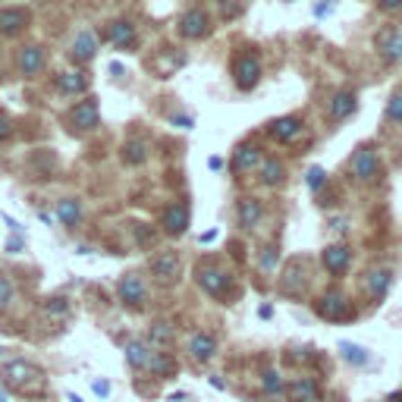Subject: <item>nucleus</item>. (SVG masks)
I'll use <instances>...</instances> for the list:
<instances>
[{"label":"nucleus","mask_w":402,"mask_h":402,"mask_svg":"<svg viewBox=\"0 0 402 402\" xmlns=\"http://www.w3.org/2000/svg\"><path fill=\"white\" fill-rule=\"evenodd\" d=\"M0 402H10V390L7 387H0Z\"/></svg>","instance_id":"nucleus-50"},{"label":"nucleus","mask_w":402,"mask_h":402,"mask_svg":"<svg viewBox=\"0 0 402 402\" xmlns=\"http://www.w3.org/2000/svg\"><path fill=\"white\" fill-rule=\"evenodd\" d=\"M3 223H7V226H10V230H13V236H22V226H19V223H16V220H13V217H7V214H3Z\"/></svg>","instance_id":"nucleus-46"},{"label":"nucleus","mask_w":402,"mask_h":402,"mask_svg":"<svg viewBox=\"0 0 402 402\" xmlns=\"http://www.w3.org/2000/svg\"><path fill=\"white\" fill-rule=\"evenodd\" d=\"M3 248H7V255H19L22 248H26V239H22V236H13V239H7V246H3Z\"/></svg>","instance_id":"nucleus-40"},{"label":"nucleus","mask_w":402,"mask_h":402,"mask_svg":"<svg viewBox=\"0 0 402 402\" xmlns=\"http://www.w3.org/2000/svg\"><path fill=\"white\" fill-rule=\"evenodd\" d=\"M110 44L113 48H120V51H129V48H136V26L132 22H113L110 26Z\"/></svg>","instance_id":"nucleus-24"},{"label":"nucleus","mask_w":402,"mask_h":402,"mask_svg":"<svg viewBox=\"0 0 402 402\" xmlns=\"http://www.w3.org/2000/svg\"><path fill=\"white\" fill-rule=\"evenodd\" d=\"M10 136H13V123H10V116L0 113V142H7Z\"/></svg>","instance_id":"nucleus-43"},{"label":"nucleus","mask_w":402,"mask_h":402,"mask_svg":"<svg viewBox=\"0 0 402 402\" xmlns=\"http://www.w3.org/2000/svg\"><path fill=\"white\" fill-rule=\"evenodd\" d=\"M355 110H358V98H355L352 91H336L334 101H330V120H334V123H342V120H349Z\"/></svg>","instance_id":"nucleus-19"},{"label":"nucleus","mask_w":402,"mask_h":402,"mask_svg":"<svg viewBox=\"0 0 402 402\" xmlns=\"http://www.w3.org/2000/svg\"><path fill=\"white\" fill-rule=\"evenodd\" d=\"M116 295H120L123 305L142 308L145 299H148V286H145V280L138 277V273H126V277H120V283H116Z\"/></svg>","instance_id":"nucleus-8"},{"label":"nucleus","mask_w":402,"mask_h":402,"mask_svg":"<svg viewBox=\"0 0 402 402\" xmlns=\"http://www.w3.org/2000/svg\"><path fill=\"white\" fill-rule=\"evenodd\" d=\"M148 358H151V346L145 340H129V342H126V361H129L136 371L148 368Z\"/></svg>","instance_id":"nucleus-27"},{"label":"nucleus","mask_w":402,"mask_h":402,"mask_svg":"<svg viewBox=\"0 0 402 402\" xmlns=\"http://www.w3.org/2000/svg\"><path fill=\"white\" fill-rule=\"evenodd\" d=\"M299 261H293V264L286 267V273H283V280H280V289L286 295H299L302 289H305V273L299 271Z\"/></svg>","instance_id":"nucleus-28"},{"label":"nucleus","mask_w":402,"mask_h":402,"mask_svg":"<svg viewBox=\"0 0 402 402\" xmlns=\"http://www.w3.org/2000/svg\"><path fill=\"white\" fill-rule=\"evenodd\" d=\"M164 232L167 236H183L189 230V205H170L164 211Z\"/></svg>","instance_id":"nucleus-17"},{"label":"nucleus","mask_w":402,"mask_h":402,"mask_svg":"<svg viewBox=\"0 0 402 402\" xmlns=\"http://www.w3.org/2000/svg\"><path fill=\"white\" fill-rule=\"evenodd\" d=\"M42 63H44V51L42 48H22V54H19V69H22V75H35L38 69H42Z\"/></svg>","instance_id":"nucleus-30"},{"label":"nucleus","mask_w":402,"mask_h":402,"mask_svg":"<svg viewBox=\"0 0 402 402\" xmlns=\"http://www.w3.org/2000/svg\"><path fill=\"white\" fill-rule=\"evenodd\" d=\"M277 261H280V252L273 246H267L264 252H261L258 264H261V271H264V273H271V271H277Z\"/></svg>","instance_id":"nucleus-37"},{"label":"nucleus","mask_w":402,"mask_h":402,"mask_svg":"<svg viewBox=\"0 0 402 402\" xmlns=\"http://www.w3.org/2000/svg\"><path fill=\"white\" fill-rule=\"evenodd\" d=\"M261 387H264L267 396H280V393H286V383H283V377H280V371L267 368L264 377H261Z\"/></svg>","instance_id":"nucleus-34"},{"label":"nucleus","mask_w":402,"mask_h":402,"mask_svg":"<svg viewBox=\"0 0 402 402\" xmlns=\"http://www.w3.org/2000/svg\"><path fill=\"white\" fill-rule=\"evenodd\" d=\"M57 220H60L63 226H75L82 220V205H79L75 198H63L60 205H57Z\"/></svg>","instance_id":"nucleus-29"},{"label":"nucleus","mask_w":402,"mask_h":402,"mask_svg":"<svg viewBox=\"0 0 402 402\" xmlns=\"http://www.w3.org/2000/svg\"><path fill=\"white\" fill-rule=\"evenodd\" d=\"M330 230H334V232H346L349 230V220L346 217H334V220H330Z\"/></svg>","instance_id":"nucleus-44"},{"label":"nucleus","mask_w":402,"mask_h":402,"mask_svg":"<svg viewBox=\"0 0 402 402\" xmlns=\"http://www.w3.org/2000/svg\"><path fill=\"white\" fill-rule=\"evenodd\" d=\"M57 89H60L63 95H85V91H89V75H85L82 69L63 73V75H57Z\"/></svg>","instance_id":"nucleus-23"},{"label":"nucleus","mask_w":402,"mask_h":402,"mask_svg":"<svg viewBox=\"0 0 402 402\" xmlns=\"http://www.w3.org/2000/svg\"><path fill=\"white\" fill-rule=\"evenodd\" d=\"M69 123L79 132H91L98 129V104L95 101H79L73 110H69Z\"/></svg>","instance_id":"nucleus-14"},{"label":"nucleus","mask_w":402,"mask_h":402,"mask_svg":"<svg viewBox=\"0 0 402 402\" xmlns=\"http://www.w3.org/2000/svg\"><path fill=\"white\" fill-rule=\"evenodd\" d=\"M336 10V3L334 0H320L318 7H314V16H318V19H324V16H330Z\"/></svg>","instance_id":"nucleus-39"},{"label":"nucleus","mask_w":402,"mask_h":402,"mask_svg":"<svg viewBox=\"0 0 402 402\" xmlns=\"http://www.w3.org/2000/svg\"><path fill=\"white\" fill-rule=\"evenodd\" d=\"M305 183H308V189H311L314 195H318V192L324 189V185H327V173L320 170V167H311V170L305 173Z\"/></svg>","instance_id":"nucleus-35"},{"label":"nucleus","mask_w":402,"mask_h":402,"mask_svg":"<svg viewBox=\"0 0 402 402\" xmlns=\"http://www.w3.org/2000/svg\"><path fill=\"white\" fill-rule=\"evenodd\" d=\"M383 120H387L390 126H399V123H402V89L390 95L387 110H383Z\"/></svg>","instance_id":"nucleus-33"},{"label":"nucleus","mask_w":402,"mask_h":402,"mask_svg":"<svg viewBox=\"0 0 402 402\" xmlns=\"http://www.w3.org/2000/svg\"><path fill=\"white\" fill-rule=\"evenodd\" d=\"M320 264H324L327 273L342 277V273L349 271V264H352V248L342 246V242H334V246H327L324 252H320Z\"/></svg>","instance_id":"nucleus-9"},{"label":"nucleus","mask_w":402,"mask_h":402,"mask_svg":"<svg viewBox=\"0 0 402 402\" xmlns=\"http://www.w3.org/2000/svg\"><path fill=\"white\" fill-rule=\"evenodd\" d=\"M66 311H69V302L63 299V295H57V299L44 302V314H48V318H63Z\"/></svg>","instance_id":"nucleus-36"},{"label":"nucleus","mask_w":402,"mask_h":402,"mask_svg":"<svg viewBox=\"0 0 402 402\" xmlns=\"http://www.w3.org/2000/svg\"><path fill=\"white\" fill-rule=\"evenodd\" d=\"M340 358L349 361L352 368H365V365H371V352H368V349L358 346V342H349V340L340 342Z\"/></svg>","instance_id":"nucleus-26"},{"label":"nucleus","mask_w":402,"mask_h":402,"mask_svg":"<svg viewBox=\"0 0 402 402\" xmlns=\"http://www.w3.org/2000/svg\"><path fill=\"white\" fill-rule=\"evenodd\" d=\"M314 311H318V318L330 320V324H346V320L355 318V305L342 289H327L314 302Z\"/></svg>","instance_id":"nucleus-2"},{"label":"nucleus","mask_w":402,"mask_h":402,"mask_svg":"<svg viewBox=\"0 0 402 402\" xmlns=\"http://www.w3.org/2000/svg\"><path fill=\"white\" fill-rule=\"evenodd\" d=\"M145 371H151V374L161 377V381H170V377H176L179 365H176V358H173L170 352H151L148 368H145Z\"/></svg>","instance_id":"nucleus-22"},{"label":"nucleus","mask_w":402,"mask_h":402,"mask_svg":"<svg viewBox=\"0 0 402 402\" xmlns=\"http://www.w3.org/2000/svg\"><path fill=\"white\" fill-rule=\"evenodd\" d=\"M377 51H381L383 63H390V66L402 63V32L399 28H383L377 35Z\"/></svg>","instance_id":"nucleus-10"},{"label":"nucleus","mask_w":402,"mask_h":402,"mask_svg":"<svg viewBox=\"0 0 402 402\" xmlns=\"http://www.w3.org/2000/svg\"><path fill=\"white\" fill-rule=\"evenodd\" d=\"M261 217H264V205H261L258 198H242V201H239L236 220L242 230H255V226L261 223Z\"/></svg>","instance_id":"nucleus-18"},{"label":"nucleus","mask_w":402,"mask_h":402,"mask_svg":"<svg viewBox=\"0 0 402 402\" xmlns=\"http://www.w3.org/2000/svg\"><path fill=\"white\" fill-rule=\"evenodd\" d=\"M91 390H95L98 396H110V383L107 381H95V383H91Z\"/></svg>","instance_id":"nucleus-45"},{"label":"nucleus","mask_w":402,"mask_h":402,"mask_svg":"<svg viewBox=\"0 0 402 402\" xmlns=\"http://www.w3.org/2000/svg\"><path fill=\"white\" fill-rule=\"evenodd\" d=\"M179 255L176 252H157L151 258V277L161 283V286H173L179 280Z\"/></svg>","instance_id":"nucleus-7"},{"label":"nucleus","mask_w":402,"mask_h":402,"mask_svg":"<svg viewBox=\"0 0 402 402\" xmlns=\"http://www.w3.org/2000/svg\"><path fill=\"white\" fill-rule=\"evenodd\" d=\"M208 167H211V170H220V167H223V161H220V157H211V164H208Z\"/></svg>","instance_id":"nucleus-49"},{"label":"nucleus","mask_w":402,"mask_h":402,"mask_svg":"<svg viewBox=\"0 0 402 402\" xmlns=\"http://www.w3.org/2000/svg\"><path fill=\"white\" fill-rule=\"evenodd\" d=\"M208 32H211V19H208L205 10H189L179 19V35L183 38H205Z\"/></svg>","instance_id":"nucleus-13"},{"label":"nucleus","mask_w":402,"mask_h":402,"mask_svg":"<svg viewBox=\"0 0 402 402\" xmlns=\"http://www.w3.org/2000/svg\"><path fill=\"white\" fill-rule=\"evenodd\" d=\"M286 399L289 402H324V393H320V383L314 377H295L286 387Z\"/></svg>","instance_id":"nucleus-11"},{"label":"nucleus","mask_w":402,"mask_h":402,"mask_svg":"<svg viewBox=\"0 0 402 402\" xmlns=\"http://www.w3.org/2000/svg\"><path fill=\"white\" fill-rule=\"evenodd\" d=\"M69 402H82V399H79V396H75V393H69Z\"/></svg>","instance_id":"nucleus-51"},{"label":"nucleus","mask_w":402,"mask_h":402,"mask_svg":"<svg viewBox=\"0 0 402 402\" xmlns=\"http://www.w3.org/2000/svg\"><path fill=\"white\" fill-rule=\"evenodd\" d=\"M232 79H236L239 91H252L261 82V60L255 54H242L232 63Z\"/></svg>","instance_id":"nucleus-6"},{"label":"nucleus","mask_w":402,"mask_h":402,"mask_svg":"<svg viewBox=\"0 0 402 402\" xmlns=\"http://www.w3.org/2000/svg\"><path fill=\"white\" fill-rule=\"evenodd\" d=\"M286 3H293V0H286Z\"/></svg>","instance_id":"nucleus-52"},{"label":"nucleus","mask_w":402,"mask_h":402,"mask_svg":"<svg viewBox=\"0 0 402 402\" xmlns=\"http://www.w3.org/2000/svg\"><path fill=\"white\" fill-rule=\"evenodd\" d=\"M349 176L355 183H374L381 176V154L371 145H361L352 157H349Z\"/></svg>","instance_id":"nucleus-3"},{"label":"nucleus","mask_w":402,"mask_h":402,"mask_svg":"<svg viewBox=\"0 0 402 402\" xmlns=\"http://www.w3.org/2000/svg\"><path fill=\"white\" fill-rule=\"evenodd\" d=\"M195 283L205 289L208 295H217L220 299V295H226V289H230V273L217 264H198L195 267Z\"/></svg>","instance_id":"nucleus-5"},{"label":"nucleus","mask_w":402,"mask_h":402,"mask_svg":"<svg viewBox=\"0 0 402 402\" xmlns=\"http://www.w3.org/2000/svg\"><path fill=\"white\" fill-rule=\"evenodd\" d=\"M28 10L22 7H7V10H0V32L3 35H19L22 28L28 26Z\"/></svg>","instance_id":"nucleus-20"},{"label":"nucleus","mask_w":402,"mask_h":402,"mask_svg":"<svg viewBox=\"0 0 402 402\" xmlns=\"http://www.w3.org/2000/svg\"><path fill=\"white\" fill-rule=\"evenodd\" d=\"M267 132H271L273 142L289 145V142H295V138L302 136V120H299V116H280V120H273V123L267 126Z\"/></svg>","instance_id":"nucleus-12"},{"label":"nucleus","mask_w":402,"mask_h":402,"mask_svg":"<svg viewBox=\"0 0 402 402\" xmlns=\"http://www.w3.org/2000/svg\"><path fill=\"white\" fill-rule=\"evenodd\" d=\"M258 179L264 185H280L283 179H286V167H283V161H277V157H264L258 167Z\"/></svg>","instance_id":"nucleus-25"},{"label":"nucleus","mask_w":402,"mask_h":402,"mask_svg":"<svg viewBox=\"0 0 402 402\" xmlns=\"http://www.w3.org/2000/svg\"><path fill=\"white\" fill-rule=\"evenodd\" d=\"M10 302H13V280L0 271V311H3Z\"/></svg>","instance_id":"nucleus-38"},{"label":"nucleus","mask_w":402,"mask_h":402,"mask_svg":"<svg viewBox=\"0 0 402 402\" xmlns=\"http://www.w3.org/2000/svg\"><path fill=\"white\" fill-rule=\"evenodd\" d=\"M214 352H217V340H214V334H195L189 340V355L195 365H208V361L214 358Z\"/></svg>","instance_id":"nucleus-15"},{"label":"nucleus","mask_w":402,"mask_h":402,"mask_svg":"<svg viewBox=\"0 0 402 402\" xmlns=\"http://www.w3.org/2000/svg\"><path fill=\"white\" fill-rule=\"evenodd\" d=\"M95 54H98V38L91 32H79L73 38V48H69V57L73 60H79V63H89V60H95Z\"/></svg>","instance_id":"nucleus-21"},{"label":"nucleus","mask_w":402,"mask_h":402,"mask_svg":"<svg viewBox=\"0 0 402 402\" xmlns=\"http://www.w3.org/2000/svg\"><path fill=\"white\" fill-rule=\"evenodd\" d=\"M258 314L267 320V318H273V308H271V305H261V308H258Z\"/></svg>","instance_id":"nucleus-47"},{"label":"nucleus","mask_w":402,"mask_h":402,"mask_svg":"<svg viewBox=\"0 0 402 402\" xmlns=\"http://www.w3.org/2000/svg\"><path fill=\"white\" fill-rule=\"evenodd\" d=\"M148 142L145 138H132V142H126L123 145V161L126 164H132V167H138V164H145L148 161Z\"/></svg>","instance_id":"nucleus-31"},{"label":"nucleus","mask_w":402,"mask_h":402,"mask_svg":"<svg viewBox=\"0 0 402 402\" xmlns=\"http://www.w3.org/2000/svg\"><path fill=\"white\" fill-rule=\"evenodd\" d=\"M387 402H402V390H396V393L387 396Z\"/></svg>","instance_id":"nucleus-48"},{"label":"nucleus","mask_w":402,"mask_h":402,"mask_svg":"<svg viewBox=\"0 0 402 402\" xmlns=\"http://www.w3.org/2000/svg\"><path fill=\"white\" fill-rule=\"evenodd\" d=\"M170 120H173V126H179V129H192V126H195V120H192L189 113H179V116L173 113Z\"/></svg>","instance_id":"nucleus-42"},{"label":"nucleus","mask_w":402,"mask_h":402,"mask_svg":"<svg viewBox=\"0 0 402 402\" xmlns=\"http://www.w3.org/2000/svg\"><path fill=\"white\" fill-rule=\"evenodd\" d=\"M0 377H3V387L7 390H16V393L22 396H44V390H48V377H44V371L38 368V365H32V361L26 358H13L7 361L3 368H0Z\"/></svg>","instance_id":"nucleus-1"},{"label":"nucleus","mask_w":402,"mask_h":402,"mask_svg":"<svg viewBox=\"0 0 402 402\" xmlns=\"http://www.w3.org/2000/svg\"><path fill=\"white\" fill-rule=\"evenodd\" d=\"M145 342H148L151 349H154V346H161V349L170 346V342H173V327L167 324V320H157V324H151L148 340H145Z\"/></svg>","instance_id":"nucleus-32"},{"label":"nucleus","mask_w":402,"mask_h":402,"mask_svg":"<svg viewBox=\"0 0 402 402\" xmlns=\"http://www.w3.org/2000/svg\"><path fill=\"white\" fill-rule=\"evenodd\" d=\"M377 7L383 13H402V0H377Z\"/></svg>","instance_id":"nucleus-41"},{"label":"nucleus","mask_w":402,"mask_h":402,"mask_svg":"<svg viewBox=\"0 0 402 402\" xmlns=\"http://www.w3.org/2000/svg\"><path fill=\"white\" fill-rule=\"evenodd\" d=\"M390 286H393V271H390L387 264L371 267V271H365V277H361V293L371 299V305H381V302L387 299Z\"/></svg>","instance_id":"nucleus-4"},{"label":"nucleus","mask_w":402,"mask_h":402,"mask_svg":"<svg viewBox=\"0 0 402 402\" xmlns=\"http://www.w3.org/2000/svg\"><path fill=\"white\" fill-rule=\"evenodd\" d=\"M261 148L258 145H239L236 148V154H232V170H239V173H252V170H258L261 167Z\"/></svg>","instance_id":"nucleus-16"}]
</instances>
